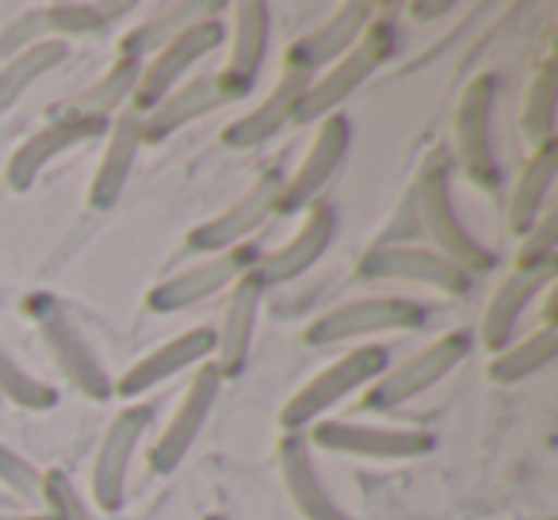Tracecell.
Here are the masks:
<instances>
[{"label": "cell", "mask_w": 558, "mask_h": 520, "mask_svg": "<svg viewBox=\"0 0 558 520\" xmlns=\"http://www.w3.org/2000/svg\"><path fill=\"white\" fill-rule=\"evenodd\" d=\"M43 505H47V512L54 520H96L93 509L85 505V497L77 494V486L62 471L43 474Z\"/></svg>", "instance_id": "d590c367"}, {"label": "cell", "mask_w": 558, "mask_h": 520, "mask_svg": "<svg viewBox=\"0 0 558 520\" xmlns=\"http://www.w3.org/2000/svg\"><path fill=\"white\" fill-rule=\"evenodd\" d=\"M555 169H558V142L547 138L535 146V154L527 157V165L520 169L517 188H512L509 230L517 233V238H527V230L539 222V210L550 195V184H555Z\"/></svg>", "instance_id": "83f0119b"}, {"label": "cell", "mask_w": 558, "mask_h": 520, "mask_svg": "<svg viewBox=\"0 0 558 520\" xmlns=\"http://www.w3.org/2000/svg\"><path fill=\"white\" fill-rule=\"evenodd\" d=\"M245 100L241 88H233L222 73H203L195 81H180L157 108H149L142 116V142H161L169 134H177L184 123L207 116V111L222 108V104Z\"/></svg>", "instance_id": "44dd1931"}, {"label": "cell", "mask_w": 558, "mask_h": 520, "mask_svg": "<svg viewBox=\"0 0 558 520\" xmlns=\"http://www.w3.org/2000/svg\"><path fill=\"white\" fill-rule=\"evenodd\" d=\"M360 280L375 283H421L444 295H463L471 288V276L436 249L417 245H372L360 256Z\"/></svg>", "instance_id": "30bf717a"}, {"label": "cell", "mask_w": 558, "mask_h": 520, "mask_svg": "<svg viewBox=\"0 0 558 520\" xmlns=\"http://www.w3.org/2000/svg\"><path fill=\"white\" fill-rule=\"evenodd\" d=\"M43 39H47V20H43V9H32L0 32V58L20 55V50L35 47V43H43Z\"/></svg>", "instance_id": "8d00e7d4"}, {"label": "cell", "mask_w": 558, "mask_h": 520, "mask_svg": "<svg viewBox=\"0 0 558 520\" xmlns=\"http://www.w3.org/2000/svg\"><path fill=\"white\" fill-rule=\"evenodd\" d=\"M390 367V349L387 344H364V349L349 352L337 364H329L322 375H314L288 406L279 413V425L283 433H303V428L318 425L337 402L352 395L360 387H372L375 379H383Z\"/></svg>", "instance_id": "3957f363"}, {"label": "cell", "mask_w": 558, "mask_h": 520, "mask_svg": "<svg viewBox=\"0 0 558 520\" xmlns=\"http://www.w3.org/2000/svg\"><path fill=\"white\" fill-rule=\"evenodd\" d=\"M154 410L149 406H126L111 418V425L104 428L100 448L93 459V501L104 512H119L126 501V474H131V459L138 451L142 436L149 428Z\"/></svg>", "instance_id": "7c38bea8"}, {"label": "cell", "mask_w": 558, "mask_h": 520, "mask_svg": "<svg viewBox=\"0 0 558 520\" xmlns=\"http://www.w3.org/2000/svg\"><path fill=\"white\" fill-rule=\"evenodd\" d=\"M471 337L463 329L456 334H444L436 337L433 344H425L421 352H413L405 364H398L395 372H387L383 379H375L364 395V406L375 413H387L395 406H405L413 402L417 395H425L428 387H436L440 379H448L466 356H471Z\"/></svg>", "instance_id": "8992f818"}, {"label": "cell", "mask_w": 558, "mask_h": 520, "mask_svg": "<svg viewBox=\"0 0 558 520\" xmlns=\"http://www.w3.org/2000/svg\"><path fill=\"white\" fill-rule=\"evenodd\" d=\"M0 398H9L12 406H20V410H54L58 406V390L47 387L43 379H35L27 367L16 364V356H12L9 349H4V341H0Z\"/></svg>", "instance_id": "d6a6232c"}, {"label": "cell", "mask_w": 558, "mask_h": 520, "mask_svg": "<svg viewBox=\"0 0 558 520\" xmlns=\"http://www.w3.org/2000/svg\"><path fill=\"white\" fill-rule=\"evenodd\" d=\"M207 360H215V329L195 326V329H187V334L172 337L161 349H154L149 356H142L134 367H126V372L119 375V383H111V395L138 398V395H146V390L169 383L172 375L187 372V367L207 364Z\"/></svg>", "instance_id": "d6986e66"}, {"label": "cell", "mask_w": 558, "mask_h": 520, "mask_svg": "<svg viewBox=\"0 0 558 520\" xmlns=\"http://www.w3.org/2000/svg\"><path fill=\"white\" fill-rule=\"evenodd\" d=\"M413 207H417L421 233L436 241V253L448 256L451 265H459L466 276L471 273H489L497 265V256L474 238L463 226L456 210V195H451V165L444 154L428 157L425 169L413 180Z\"/></svg>", "instance_id": "6da1fadb"}, {"label": "cell", "mask_w": 558, "mask_h": 520, "mask_svg": "<svg viewBox=\"0 0 558 520\" xmlns=\"http://www.w3.org/2000/svg\"><path fill=\"white\" fill-rule=\"evenodd\" d=\"M398 50V27L395 20H372L360 43L349 50L344 58H337L333 65H326L322 73H314L306 81L303 96H299V108L291 123H314V119H326L387 62L390 55Z\"/></svg>", "instance_id": "7a4b0ae2"}, {"label": "cell", "mask_w": 558, "mask_h": 520, "mask_svg": "<svg viewBox=\"0 0 558 520\" xmlns=\"http://www.w3.org/2000/svg\"><path fill=\"white\" fill-rule=\"evenodd\" d=\"M349 142H352V123L344 111H333V116L322 119L318 134H314L311 149L303 154L295 172H288L283 180V195H279V215H295V210H306L311 203H318L322 188L333 180V172L344 165L349 157Z\"/></svg>", "instance_id": "4fadbf2b"}, {"label": "cell", "mask_w": 558, "mask_h": 520, "mask_svg": "<svg viewBox=\"0 0 558 520\" xmlns=\"http://www.w3.org/2000/svg\"><path fill=\"white\" fill-rule=\"evenodd\" d=\"M260 303H264V288L253 276V268H248V273L230 288V303H226V314H222V329H215V367L222 372V379L241 375V367L248 364L256 318H260Z\"/></svg>", "instance_id": "7402d4cb"}, {"label": "cell", "mask_w": 558, "mask_h": 520, "mask_svg": "<svg viewBox=\"0 0 558 520\" xmlns=\"http://www.w3.org/2000/svg\"><path fill=\"white\" fill-rule=\"evenodd\" d=\"M306 444L360 459H421L436 448V433H428V428L360 425V421H318V425H311Z\"/></svg>", "instance_id": "8fae6325"}, {"label": "cell", "mask_w": 558, "mask_h": 520, "mask_svg": "<svg viewBox=\"0 0 558 520\" xmlns=\"http://www.w3.org/2000/svg\"><path fill=\"white\" fill-rule=\"evenodd\" d=\"M555 352H558V329L547 322V326L535 329L527 341L497 352V360L486 367V375L494 383H520V379H527V375L543 372V367L555 360Z\"/></svg>", "instance_id": "4dcf8cb0"}, {"label": "cell", "mask_w": 558, "mask_h": 520, "mask_svg": "<svg viewBox=\"0 0 558 520\" xmlns=\"http://www.w3.org/2000/svg\"><path fill=\"white\" fill-rule=\"evenodd\" d=\"M27 314H32L43 344H47V352L58 360L65 379H70L81 395L104 402V398L111 395V379H108V372H104L96 349L88 344V337L81 334V326L73 322V314L65 311L54 295H47V291L27 299Z\"/></svg>", "instance_id": "277c9868"}, {"label": "cell", "mask_w": 558, "mask_h": 520, "mask_svg": "<svg viewBox=\"0 0 558 520\" xmlns=\"http://www.w3.org/2000/svg\"><path fill=\"white\" fill-rule=\"evenodd\" d=\"M203 520H230V517H222V512H210V517H203Z\"/></svg>", "instance_id": "f35d334b"}, {"label": "cell", "mask_w": 558, "mask_h": 520, "mask_svg": "<svg viewBox=\"0 0 558 520\" xmlns=\"http://www.w3.org/2000/svg\"><path fill=\"white\" fill-rule=\"evenodd\" d=\"M555 256H543V261H517L505 283L497 288V295L489 299L486 314H482V341L486 349L501 352L512 341L520 318L527 314V306L543 295V291L555 283Z\"/></svg>", "instance_id": "e0dca14e"}, {"label": "cell", "mask_w": 558, "mask_h": 520, "mask_svg": "<svg viewBox=\"0 0 558 520\" xmlns=\"http://www.w3.org/2000/svg\"><path fill=\"white\" fill-rule=\"evenodd\" d=\"M222 39H226L222 20L210 16V20L192 24L187 32H180L172 43H165L154 58H146V62H142L138 88H134V96H131L134 111H138V116H146L149 108H157V104H161L165 96H169L172 88L184 81V73L192 70L195 62H203L210 50L222 47Z\"/></svg>", "instance_id": "ba28073f"}, {"label": "cell", "mask_w": 558, "mask_h": 520, "mask_svg": "<svg viewBox=\"0 0 558 520\" xmlns=\"http://www.w3.org/2000/svg\"><path fill=\"white\" fill-rule=\"evenodd\" d=\"M104 134H108V123H100V119L58 116L54 123L43 126L39 134L20 142V149L9 157V165H4V184H9L12 192H27L54 157L70 154V149L85 146V142H93V138H104Z\"/></svg>", "instance_id": "ffe728a7"}, {"label": "cell", "mask_w": 558, "mask_h": 520, "mask_svg": "<svg viewBox=\"0 0 558 520\" xmlns=\"http://www.w3.org/2000/svg\"><path fill=\"white\" fill-rule=\"evenodd\" d=\"M131 4H47L43 20L47 32H54L58 39H88V35H104L116 16H126Z\"/></svg>", "instance_id": "1f68e13d"}, {"label": "cell", "mask_w": 558, "mask_h": 520, "mask_svg": "<svg viewBox=\"0 0 558 520\" xmlns=\"http://www.w3.org/2000/svg\"><path fill=\"white\" fill-rule=\"evenodd\" d=\"M0 486H9L35 512H47V505H43V471L27 463L20 451H12L9 444H0Z\"/></svg>", "instance_id": "e575fe53"}, {"label": "cell", "mask_w": 558, "mask_h": 520, "mask_svg": "<svg viewBox=\"0 0 558 520\" xmlns=\"http://www.w3.org/2000/svg\"><path fill=\"white\" fill-rule=\"evenodd\" d=\"M0 520H54L50 512H0Z\"/></svg>", "instance_id": "74e56055"}, {"label": "cell", "mask_w": 558, "mask_h": 520, "mask_svg": "<svg viewBox=\"0 0 558 520\" xmlns=\"http://www.w3.org/2000/svg\"><path fill=\"white\" fill-rule=\"evenodd\" d=\"M222 383L226 379H222V372L215 367V360L199 364V372L192 375L184 398H180L177 413H172L169 425H165L161 440H157L154 451H149V467H154L157 474H172L180 463H184L187 448L199 440L203 425H207L210 410H215L218 395H222Z\"/></svg>", "instance_id": "9a60e30c"}, {"label": "cell", "mask_w": 558, "mask_h": 520, "mask_svg": "<svg viewBox=\"0 0 558 520\" xmlns=\"http://www.w3.org/2000/svg\"><path fill=\"white\" fill-rule=\"evenodd\" d=\"M65 58H70V47L62 39H43L35 47L20 50V55L4 58V65H0V111H9L35 81L47 77L50 70H58Z\"/></svg>", "instance_id": "f546056e"}, {"label": "cell", "mask_w": 558, "mask_h": 520, "mask_svg": "<svg viewBox=\"0 0 558 520\" xmlns=\"http://www.w3.org/2000/svg\"><path fill=\"white\" fill-rule=\"evenodd\" d=\"M425 322V306L402 295H379V299H356L337 311L314 318L303 329V341L311 349H326V344L356 341V337L390 334V329H417Z\"/></svg>", "instance_id": "52a82bcc"}, {"label": "cell", "mask_w": 558, "mask_h": 520, "mask_svg": "<svg viewBox=\"0 0 558 520\" xmlns=\"http://www.w3.org/2000/svg\"><path fill=\"white\" fill-rule=\"evenodd\" d=\"M375 16H379L375 4H364V0H356V4H341L326 24L314 27V32H306L303 39L291 43L288 70L283 73H303V77L322 73L326 65H333L337 58H344L352 47H356L360 35L372 27Z\"/></svg>", "instance_id": "ac0fdd59"}, {"label": "cell", "mask_w": 558, "mask_h": 520, "mask_svg": "<svg viewBox=\"0 0 558 520\" xmlns=\"http://www.w3.org/2000/svg\"><path fill=\"white\" fill-rule=\"evenodd\" d=\"M222 12V4H199V0H180V4H165V9H157L149 20H142L134 32L123 35V43H119V58H134V62H146V58H154L157 50L165 47V43H172L180 32H187L192 24H199V20H210Z\"/></svg>", "instance_id": "4316f807"}, {"label": "cell", "mask_w": 558, "mask_h": 520, "mask_svg": "<svg viewBox=\"0 0 558 520\" xmlns=\"http://www.w3.org/2000/svg\"><path fill=\"white\" fill-rule=\"evenodd\" d=\"M256 249L253 245H238V249H226V253H215L199 265L184 268V273L169 276L165 283H157L149 291V311L154 314H177V311H187L192 303H203V299L218 295L222 288H233L248 268L256 265Z\"/></svg>", "instance_id": "5bb4252c"}, {"label": "cell", "mask_w": 558, "mask_h": 520, "mask_svg": "<svg viewBox=\"0 0 558 520\" xmlns=\"http://www.w3.org/2000/svg\"><path fill=\"white\" fill-rule=\"evenodd\" d=\"M333 233H337V207H333V203H326V199L311 203V207H306L303 226L295 230V238H291L283 249H276V253L256 256L253 276L260 280L264 291L276 288V283L299 280V276L311 273L322 256H326Z\"/></svg>", "instance_id": "2e32d148"}, {"label": "cell", "mask_w": 558, "mask_h": 520, "mask_svg": "<svg viewBox=\"0 0 558 520\" xmlns=\"http://www.w3.org/2000/svg\"><path fill=\"white\" fill-rule=\"evenodd\" d=\"M279 474H283V486H288L295 509L306 520H356L326 489L303 433H283V440H279Z\"/></svg>", "instance_id": "603a6c76"}, {"label": "cell", "mask_w": 558, "mask_h": 520, "mask_svg": "<svg viewBox=\"0 0 558 520\" xmlns=\"http://www.w3.org/2000/svg\"><path fill=\"white\" fill-rule=\"evenodd\" d=\"M138 73H142V62H134V58H116V62L108 65V73H104L100 81H93L81 96H73L58 116L100 119V123H108V119L119 116V108L134 96V88H138Z\"/></svg>", "instance_id": "f1b7e54d"}, {"label": "cell", "mask_w": 558, "mask_h": 520, "mask_svg": "<svg viewBox=\"0 0 558 520\" xmlns=\"http://www.w3.org/2000/svg\"><path fill=\"white\" fill-rule=\"evenodd\" d=\"M283 180L288 172L283 169H264L222 215L207 218L203 226H195L187 233V249L192 253H226V249H238L253 238L260 226H268L271 215H279V195H283Z\"/></svg>", "instance_id": "5b68a950"}, {"label": "cell", "mask_w": 558, "mask_h": 520, "mask_svg": "<svg viewBox=\"0 0 558 520\" xmlns=\"http://www.w3.org/2000/svg\"><path fill=\"white\" fill-rule=\"evenodd\" d=\"M524 131L535 138V146L555 138V62H550V58L535 70V81L527 85Z\"/></svg>", "instance_id": "836d02e7"}, {"label": "cell", "mask_w": 558, "mask_h": 520, "mask_svg": "<svg viewBox=\"0 0 558 520\" xmlns=\"http://www.w3.org/2000/svg\"><path fill=\"white\" fill-rule=\"evenodd\" d=\"M142 146H146L142 142V116L138 111H119L116 123L108 126V146H104L100 169H96L93 184H88V207L96 210L116 207L134 165H138Z\"/></svg>", "instance_id": "cb8c5ba5"}, {"label": "cell", "mask_w": 558, "mask_h": 520, "mask_svg": "<svg viewBox=\"0 0 558 520\" xmlns=\"http://www.w3.org/2000/svg\"><path fill=\"white\" fill-rule=\"evenodd\" d=\"M268 35H271V12L264 0H241L233 9V39H230V62L222 77L241 93H253L260 65L268 58Z\"/></svg>", "instance_id": "484cf974"}, {"label": "cell", "mask_w": 558, "mask_h": 520, "mask_svg": "<svg viewBox=\"0 0 558 520\" xmlns=\"http://www.w3.org/2000/svg\"><path fill=\"white\" fill-rule=\"evenodd\" d=\"M306 81H311V77H303V73H283V77H279V85L271 88V93L264 96V100L256 104L248 116L233 119V123L226 126V131H222V146L253 149V146H260V142L276 138V134L283 131L291 119H295L299 96H303Z\"/></svg>", "instance_id": "d4e9b609"}, {"label": "cell", "mask_w": 558, "mask_h": 520, "mask_svg": "<svg viewBox=\"0 0 558 520\" xmlns=\"http://www.w3.org/2000/svg\"><path fill=\"white\" fill-rule=\"evenodd\" d=\"M494 108H497V77L482 73L466 85L456 111V149L466 177L482 188H494L501 180V161L494 146Z\"/></svg>", "instance_id": "9c48e42d"}]
</instances>
